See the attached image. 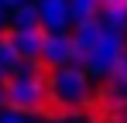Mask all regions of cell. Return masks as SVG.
Instances as JSON below:
<instances>
[{
	"instance_id": "1",
	"label": "cell",
	"mask_w": 127,
	"mask_h": 123,
	"mask_svg": "<svg viewBox=\"0 0 127 123\" xmlns=\"http://www.w3.org/2000/svg\"><path fill=\"white\" fill-rule=\"evenodd\" d=\"M45 89H48V106H55L62 113H76L93 99V75L72 62L62 68H48Z\"/></svg>"
},
{
	"instance_id": "2",
	"label": "cell",
	"mask_w": 127,
	"mask_h": 123,
	"mask_svg": "<svg viewBox=\"0 0 127 123\" xmlns=\"http://www.w3.org/2000/svg\"><path fill=\"white\" fill-rule=\"evenodd\" d=\"M45 68L41 62H21L14 75L3 79V96L7 106L17 109V113H38L45 102H48V89H45Z\"/></svg>"
},
{
	"instance_id": "3",
	"label": "cell",
	"mask_w": 127,
	"mask_h": 123,
	"mask_svg": "<svg viewBox=\"0 0 127 123\" xmlns=\"http://www.w3.org/2000/svg\"><path fill=\"white\" fill-rule=\"evenodd\" d=\"M124 55H127V34H103V41L83 58V68L93 75V79L106 82L113 72H117V65H120Z\"/></svg>"
},
{
	"instance_id": "4",
	"label": "cell",
	"mask_w": 127,
	"mask_h": 123,
	"mask_svg": "<svg viewBox=\"0 0 127 123\" xmlns=\"http://www.w3.org/2000/svg\"><path fill=\"white\" fill-rule=\"evenodd\" d=\"M72 62H76L72 34H69V31L48 34V31H45V41H41V65H45V68H62V65H72Z\"/></svg>"
},
{
	"instance_id": "5",
	"label": "cell",
	"mask_w": 127,
	"mask_h": 123,
	"mask_svg": "<svg viewBox=\"0 0 127 123\" xmlns=\"http://www.w3.org/2000/svg\"><path fill=\"white\" fill-rule=\"evenodd\" d=\"M38 10H41V31H48V34H59V31L72 27L69 0H38Z\"/></svg>"
},
{
	"instance_id": "6",
	"label": "cell",
	"mask_w": 127,
	"mask_h": 123,
	"mask_svg": "<svg viewBox=\"0 0 127 123\" xmlns=\"http://www.w3.org/2000/svg\"><path fill=\"white\" fill-rule=\"evenodd\" d=\"M7 38H10V44L17 48L21 62H41V41H45V31H41V27H34V31L7 27Z\"/></svg>"
},
{
	"instance_id": "7",
	"label": "cell",
	"mask_w": 127,
	"mask_h": 123,
	"mask_svg": "<svg viewBox=\"0 0 127 123\" xmlns=\"http://www.w3.org/2000/svg\"><path fill=\"white\" fill-rule=\"evenodd\" d=\"M103 27L100 20H83V24H72V44H76V62H83L100 41H103Z\"/></svg>"
},
{
	"instance_id": "8",
	"label": "cell",
	"mask_w": 127,
	"mask_h": 123,
	"mask_svg": "<svg viewBox=\"0 0 127 123\" xmlns=\"http://www.w3.org/2000/svg\"><path fill=\"white\" fill-rule=\"evenodd\" d=\"M103 96H106L110 102H113L117 109H120V106H127V55L120 58L117 72H113V75L106 79V89H103Z\"/></svg>"
},
{
	"instance_id": "9",
	"label": "cell",
	"mask_w": 127,
	"mask_h": 123,
	"mask_svg": "<svg viewBox=\"0 0 127 123\" xmlns=\"http://www.w3.org/2000/svg\"><path fill=\"white\" fill-rule=\"evenodd\" d=\"M10 27H21V31H34V27H41V10H38V3H21V7H14V14H10Z\"/></svg>"
},
{
	"instance_id": "10",
	"label": "cell",
	"mask_w": 127,
	"mask_h": 123,
	"mask_svg": "<svg viewBox=\"0 0 127 123\" xmlns=\"http://www.w3.org/2000/svg\"><path fill=\"white\" fill-rule=\"evenodd\" d=\"M69 10H72V24L96 20V14L103 10V0H69Z\"/></svg>"
},
{
	"instance_id": "11",
	"label": "cell",
	"mask_w": 127,
	"mask_h": 123,
	"mask_svg": "<svg viewBox=\"0 0 127 123\" xmlns=\"http://www.w3.org/2000/svg\"><path fill=\"white\" fill-rule=\"evenodd\" d=\"M17 65H21L17 48L10 44L7 34H0V72H3V79H7V75H14V72H17Z\"/></svg>"
},
{
	"instance_id": "12",
	"label": "cell",
	"mask_w": 127,
	"mask_h": 123,
	"mask_svg": "<svg viewBox=\"0 0 127 123\" xmlns=\"http://www.w3.org/2000/svg\"><path fill=\"white\" fill-rule=\"evenodd\" d=\"M0 123H34L28 113H17V109H0Z\"/></svg>"
},
{
	"instance_id": "13",
	"label": "cell",
	"mask_w": 127,
	"mask_h": 123,
	"mask_svg": "<svg viewBox=\"0 0 127 123\" xmlns=\"http://www.w3.org/2000/svg\"><path fill=\"white\" fill-rule=\"evenodd\" d=\"M59 123H93L89 116H79V113H65V116H55Z\"/></svg>"
},
{
	"instance_id": "14",
	"label": "cell",
	"mask_w": 127,
	"mask_h": 123,
	"mask_svg": "<svg viewBox=\"0 0 127 123\" xmlns=\"http://www.w3.org/2000/svg\"><path fill=\"white\" fill-rule=\"evenodd\" d=\"M21 3H28V0H3V7H10V10H14V7H21Z\"/></svg>"
},
{
	"instance_id": "15",
	"label": "cell",
	"mask_w": 127,
	"mask_h": 123,
	"mask_svg": "<svg viewBox=\"0 0 127 123\" xmlns=\"http://www.w3.org/2000/svg\"><path fill=\"white\" fill-rule=\"evenodd\" d=\"M7 106V96H3V85H0V109Z\"/></svg>"
},
{
	"instance_id": "16",
	"label": "cell",
	"mask_w": 127,
	"mask_h": 123,
	"mask_svg": "<svg viewBox=\"0 0 127 123\" xmlns=\"http://www.w3.org/2000/svg\"><path fill=\"white\" fill-rule=\"evenodd\" d=\"M120 123H127V106H120Z\"/></svg>"
},
{
	"instance_id": "17",
	"label": "cell",
	"mask_w": 127,
	"mask_h": 123,
	"mask_svg": "<svg viewBox=\"0 0 127 123\" xmlns=\"http://www.w3.org/2000/svg\"><path fill=\"white\" fill-rule=\"evenodd\" d=\"M0 31H3V14H0Z\"/></svg>"
},
{
	"instance_id": "18",
	"label": "cell",
	"mask_w": 127,
	"mask_h": 123,
	"mask_svg": "<svg viewBox=\"0 0 127 123\" xmlns=\"http://www.w3.org/2000/svg\"><path fill=\"white\" fill-rule=\"evenodd\" d=\"M0 85H3V72H0Z\"/></svg>"
}]
</instances>
